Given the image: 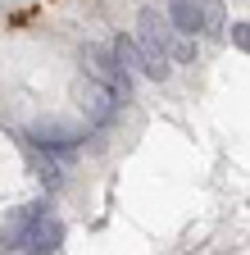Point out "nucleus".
<instances>
[{
  "mask_svg": "<svg viewBox=\"0 0 250 255\" xmlns=\"http://www.w3.org/2000/svg\"><path fill=\"white\" fill-rule=\"evenodd\" d=\"M105 91L86 64L46 41H18L0 59V114L32 137H73L100 110Z\"/></svg>",
  "mask_w": 250,
  "mask_h": 255,
  "instance_id": "obj_1",
  "label": "nucleus"
},
{
  "mask_svg": "<svg viewBox=\"0 0 250 255\" xmlns=\"http://www.w3.org/2000/svg\"><path fill=\"white\" fill-rule=\"evenodd\" d=\"M32 191H37L32 169H27V159H23L18 141L9 137V128L0 123V219H9L14 210H23Z\"/></svg>",
  "mask_w": 250,
  "mask_h": 255,
  "instance_id": "obj_2",
  "label": "nucleus"
}]
</instances>
